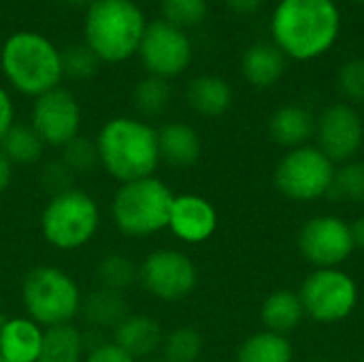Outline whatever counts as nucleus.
<instances>
[{
  "instance_id": "25",
  "label": "nucleus",
  "mask_w": 364,
  "mask_h": 362,
  "mask_svg": "<svg viewBox=\"0 0 364 362\" xmlns=\"http://www.w3.org/2000/svg\"><path fill=\"white\" fill-rule=\"evenodd\" d=\"M292 358L294 350L290 339L271 331L247 337L237 352V362H292Z\"/></svg>"
},
{
  "instance_id": "2",
  "label": "nucleus",
  "mask_w": 364,
  "mask_h": 362,
  "mask_svg": "<svg viewBox=\"0 0 364 362\" xmlns=\"http://www.w3.org/2000/svg\"><path fill=\"white\" fill-rule=\"evenodd\" d=\"M98 162L119 183L151 177L160 164L158 128L139 117H113L102 124L96 139Z\"/></svg>"
},
{
  "instance_id": "39",
  "label": "nucleus",
  "mask_w": 364,
  "mask_h": 362,
  "mask_svg": "<svg viewBox=\"0 0 364 362\" xmlns=\"http://www.w3.org/2000/svg\"><path fill=\"white\" fill-rule=\"evenodd\" d=\"M352 237H354V245L356 247H364V218L356 220L352 224Z\"/></svg>"
},
{
  "instance_id": "32",
  "label": "nucleus",
  "mask_w": 364,
  "mask_h": 362,
  "mask_svg": "<svg viewBox=\"0 0 364 362\" xmlns=\"http://www.w3.org/2000/svg\"><path fill=\"white\" fill-rule=\"evenodd\" d=\"M339 198L352 201V203H363L364 201V162L363 160H350L343 162L335 171V181L333 190Z\"/></svg>"
},
{
  "instance_id": "43",
  "label": "nucleus",
  "mask_w": 364,
  "mask_h": 362,
  "mask_svg": "<svg viewBox=\"0 0 364 362\" xmlns=\"http://www.w3.org/2000/svg\"><path fill=\"white\" fill-rule=\"evenodd\" d=\"M360 362H364V358H363V361H360Z\"/></svg>"
},
{
  "instance_id": "22",
  "label": "nucleus",
  "mask_w": 364,
  "mask_h": 362,
  "mask_svg": "<svg viewBox=\"0 0 364 362\" xmlns=\"http://www.w3.org/2000/svg\"><path fill=\"white\" fill-rule=\"evenodd\" d=\"M87 354V339L73 322L49 326L43 331L38 362H83Z\"/></svg>"
},
{
  "instance_id": "26",
  "label": "nucleus",
  "mask_w": 364,
  "mask_h": 362,
  "mask_svg": "<svg viewBox=\"0 0 364 362\" xmlns=\"http://www.w3.org/2000/svg\"><path fill=\"white\" fill-rule=\"evenodd\" d=\"M0 149L13 166H30L41 160L45 143L30 124H13L0 141Z\"/></svg>"
},
{
  "instance_id": "11",
  "label": "nucleus",
  "mask_w": 364,
  "mask_h": 362,
  "mask_svg": "<svg viewBox=\"0 0 364 362\" xmlns=\"http://www.w3.org/2000/svg\"><path fill=\"white\" fill-rule=\"evenodd\" d=\"M145 70L154 77L173 79L192 62V43L186 30L158 19L145 26L139 51Z\"/></svg>"
},
{
  "instance_id": "38",
  "label": "nucleus",
  "mask_w": 364,
  "mask_h": 362,
  "mask_svg": "<svg viewBox=\"0 0 364 362\" xmlns=\"http://www.w3.org/2000/svg\"><path fill=\"white\" fill-rule=\"evenodd\" d=\"M13 171H15V166L11 164V160L0 149V194H4L9 190V186L13 181Z\"/></svg>"
},
{
  "instance_id": "12",
  "label": "nucleus",
  "mask_w": 364,
  "mask_h": 362,
  "mask_svg": "<svg viewBox=\"0 0 364 362\" xmlns=\"http://www.w3.org/2000/svg\"><path fill=\"white\" fill-rule=\"evenodd\" d=\"M299 250L318 269H339L356 250L352 224L337 215H318L299 230Z\"/></svg>"
},
{
  "instance_id": "34",
  "label": "nucleus",
  "mask_w": 364,
  "mask_h": 362,
  "mask_svg": "<svg viewBox=\"0 0 364 362\" xmlns=\"http://www.w3.org/2000/svg\"><path fill=\"white\" fill-rule=\"evenodd\" d=\"M339 90L348 100L364 102V58H352L341 66Z\"/></svg>"
},
{
  "instance_id": "31",
  "label": "nucleus",
  "mask_w": 364,
  "mask_h": 362,
  "mask_svg": "<svg viewBox=\"0 0 364 362\" xmlns=\"http://www.w3.org/2000/svg\"><path fill=\"white\" fill-rule=\"evenodd\" d=\"M60 162L73 173V175H83V173H92L96 166H100L98 162V149L96 143L83 134L75 137L68 145L62 147V156Z\"/></svg>"
},
{
  "instance_id": "4",
  "label": "nucleus",
  "mask_w": 364,
  "mask_h": 362,
  "mask_svg": "<svg viewBox=\"0 0 364 362\" xmlns=\"http://www.w3.org/2000/svg\"><path fill=\"white\" fill-rule=\"evenodd\" d=\"M0 66L6 81L23 96L38 98L62 81L60 49L36 32L9 36L0 51Z\"/></svg>"
},
{
  "instance_id": "42",
  "label": "nucleus",
  "mask_w": 364,
  "mask_h": 362,
  "mask_svg": "<svg viewBox=\"0 0 364 362\" xmlns=\"http://www.w3.org/2000/svg\"><path fill=\"white\" fill-rule=\"evenodd\" d=\"M356 2H360V4H364V0H356Z\"/></svg>"
},
{
  "instance_id": "14",
  "label": "nucleus",
  "mask_w": 364,
  "mask_h": 362,
  "mask_svg": "<svg viewBox=\"0 0 364 362\" xmlns=\"http://www.w3.org/2000/svg\"><path fill=\"white\" fill-rule=\"evenodd\" d=\"M318 147L335 162L354 160L364 141L363 117L352 105L337 102L326 107L316 122Z\"/></svg>"
},
{
  "instance_id": "36",
  "label": "nucleus",
  "mask_w": 364,
  "mask_h": 362,
  "mask_svg": "<svg viewBox=\"0 0 364 362\" xmlns=\"http://www.w3.org/2000/svg\"><path fill=\"white\" fill-rule=\"evenodd\" d=\"M15 124V109H13V100L9 96V92L0 85V141L4 139V134L9 132V128Z\"/></svg>"
},
{
  "instance_id": "21",
  "label": "nucleus",
  "mask_w": 364,
  "mask_h": 362,
  "mask_svg": "<svg viewBox=\"0 0 364 362\" xmlns=\"http://www.w3.org/2000/svg\"><path fill=\"white\" fill-rule=\"evenodd\" d=\"M188 105L205 117H220L232 105V87L218 75H198L188 83Z\"/></svg>"
},
{
  "instance_id": "23",
  "label": "nucleus",
  "mask_w": 364,
  "mask_h": 362,
  "mask_svg": "<svg viewBox=\"0 0 364 362\" xmlns=\"http://www.w3.org/2000/svg\"><path fill=\"white\" fill-rule=\"evenodd\" d=\"M128 314L130 312L124 292L107 290L100 286H96L90 294L83 297L81 312H79V316H83V320L90 326L109 329V331H113Z\"/></svg>"
},
{
  "instance_id": "17",
  "label": "nucleus",
  "mask_w": 364,
  "mask_h": 362,
  "mask_svg": "<svg viewBox=\"0 0 364 362\" xmlns=\"http://www.w3.org/2000/svg\"><path fill=\"white\" fill-rule=\"evenodd\" d=\"M43 326L28 316H15L0 322V361L38 362Z\"/></svg>"
},
{
  "instance_id": "44",
  "label": "nucleus",
  "mask_w": 364,
  "mask_h": 362,
  "mask_svg": "<svg viewBox=\"0 0 364 362\" xmlns=\"http://www.w3.org/2000/svg\"><path fill=\"white\" fill-rule=\"evenodd\" d=\"M0 362H2V361H0Z\"/></svg>"
},
{
  "instance_id": "40",
  "label": "nucleus",
  "mask_w": 364,
  "mask_h": 362,
  "mask_svg": "<svg viewBox=\"0 0 364 362\" xmlns=\"http://www.w3.org/2000/svg\"><path fill=\"white\" fill-rule=\"evenodd\" d=\"M58 2H62L64 6H75L77 9V6H85V4L90 6L94 0H58Z\"/></svg>"
},
{
  "instance_id": "41",
  "label": "nucleus",
  "mask_w": 364,
  "mask_h": 362,
  "mask_svg": "<svg viewBox=\"0 0 364 362\" xmlns=\"http://www.w3.org/2000/svg\"><path fill=\"white\" fill-rule=\"evenodd\" d=\"M143 362H168V361H164L162 356H154V358H147V361H143Z\"/></svg>"
},
{
  "instance_id": "15",
  "label": "nucleus",
  "mask_w": 364,
  "mask_h": 362,
  "mask_svg": "<svg viewBox=\"0 0 364 362\" xmlns=\"http://www.w3.org/2000/svg\"><path fill=\"white\" fill-rule=\"evenodd\" d=\"M218 228L215 207L198 194H179L173 201L168 230L183 243H205Z\"/></svg>"
},
{
  "instance_id": "3",
  "label": "nucleus",
  "mask_w": 364,
  "mask_h": 362,
  "mask_svg": "<svg viewBox=\"0 0 364 362\" xmlns=\"http://www.w3.org/2000/svg\"><path fill=\"white\" fill-rule=\"evenodd\" d=\"M145 17L132 0H94L85 11V45L100 62H124L139 51Z\"/></svg>"
},
{
  "instance_id": "29",
  "label": "nucleus",
  "mask_w": 364,
  "mask_h": 362,
  "mask_svg": "<svg viewBox=\"0 0 364 362\" xmlns=\"http://www.w3.org/2000/svg\"><path fill=\"white\" fill-rule=\"evenodd\" d=\"M162 358L168 362H198L205 339L194 326H177L162 339Z\"/></svg>"
},
{
  "instance_id": "30",
  "label": "nucleus",
  "mask_w": 364,
  "mask_h": 362,
  "mask_svg": "<svg viewBox=\"0 0 364 362\" xmlns=\"http://www.w3.org/2000/svg\"><path fill=\"white\" fill-rule=\"evenodd\" d=\"M60 62H62V75L73 81L92 79L100 64L96 53L85 43L68 45L64 51H60Z\"/></svg>"
},
{
  "instance_id": "33",
  "label": "nucleus",
  "mask_w": 364,
  "mask_h": 362,
  "mask_svg": "<svg viewBox=\"0 0 364 362\" xmlns=\"http://www.w3.org/2000/svg\"><path fill=\"white\" fill-rule=\"evenodd\" d=\"M160 9L164 21L181 30L188 26H198L207 17V0H160Z\"/></svg>"
},
{
  "instance_id": "9",
  "label": "nucleus",
  "mask_w": 364,
  "mask_h": 362,
  "mask_svg": "<svg viewBox=\"0 0 364 362\" xmlns=\"http://www.w3.org/2000/svg\"><path fill=\"white\" fill-rule=\"evenodd\" d=\"M305 316L320 324L346 320L358 303L356 282L341 269H316L299 290Z\"/></svg>"
},
{
  "instance_id": "19",
  "label": "nucleus",
  "mask_w": 364,
  "mask_h": 362,
  "mask_svg": "<svg viewBox=\"0 0 364 362\" xmlns=\"http://www.w3.org/2000/svg\"><path fill=\"white\" fill-rule=\"evenodd\" d=\"M316 132L314 115L301 105H284L273 111L269 117V134L271 139L288 149H296L307 145V141Z\"/></svg>"
},
{
  "instance_id": "7",
  "label": "nucleus",
  "mask_w": 364,
  "mask_h": 362,
  "mask_svg": "<svg viewBox=\"0 0 364 362\" xmlns=\"http://www.w3.org/2000/svg\"><path fill=\"white\" fill-rule=\"evenodd\" d=\"M83 303L79 284L60 267L38 265L21 280V305L26 316L38 326L49 329L73 322Z\"/></svg>"
},
{
  "instance_id": "28",
  "label": "nucleus",
  "mask_w": 364,
  "mask_h": 362,
  "mask_svg": "<svg viewBox=\"0 0 364 362\" xmlns=\"http://www.w3.org/2000/svg\"><path fill=\"white\" fill-rule=\"evenodd\" d=\"M173 98V87L168 79L147 75L132 90V105L145 117H156L166 111Z\"/></svg>"
},
{
  "instance_id": "37",
  "label": "nucleus",
  "mask_w": 364,
  "mask_h": 362,
  "mask_svg": "<svg viewBox=\"0 0 364 362\" xmlns=\"http://www.w3.org/2000/svg\"><path fill=\"white\" fill-rule=\"evenodd\" d=\"M224 2L237 15H254L262 9L267 0H224Z\"/></svg>"
},
{
  "instance_id": "20",
  "label": "nucleus",
  "mask_w": 364,
  "mask_h": 362,
  "mask_svg": "<svg viewBox=\"0 0 364 362\" xmlns=\"http://www.w3.org/2000/svg\"><path fill=\"white\" fill-rule=\"evenodd\" d=\"M286 60L273 43H254L241 55V73L254 87H271L284 77Z\"/></svg>"
},
{
  "instance_id": "6",
  "label": "nucleus",
  "mask_w": 364,
  "mask_h": 362,
  "mask_svg": "<svg viewBox=\"0 0 364 362\" xmlns=\"http://www.w3.org/2000/svg\"><path fill=\"white\" fill-rule=\"evenodd\" d=\"M100 205L81 188H66L49 196L41 211V235L60 252L85 247L100 228Z\"/></svg>"
},
{
  "instance_id": "8",
  "label": "nucleus",
  "mask_w": 364,
  "mask_h": 362,
  "mask_svg": "<svg viewBox=\"0 0 364 362\" xmlns=\"http://www.w3.org/2000/svg\"><path fill=\"white\" fill-rule=\"evenodd\" d=\"M335 171V162L318 145H303L282 156L275 169V186L286 198L309 203L333 190Z\"/></svg>"
},
{
  "instance_id": "35",
  "label": "nucleus",
  "mask_w": 364,
  "mask_h": 362,
  "mask_svg": "<svg viewBox=\"0 0 364 362\" xmlns=\"http://www.w3.org/2000/svg\"><path fill=\"white\" fill-rule=\"evenodd\" d=\"M83 362H136L130 358L124 350H119L113 341H100L92 346L85 354Z\"/></svg>"
},
{
  "instance_id": "1",
  "label": "nucleus",
  "mask_w": 364,
  "mask_h": 362,
  "mask_svg": "<svg viewBox=\"0 0 364 362\" xmlns=\"http://www.w3.org/2000/svg\"><path fill=\"white\" fill-rule=\"evenodd\" d=\"M339 30L341 13L335 0H282L271 17L273 45L299 62L331 51Z\"/></svg>"
},
{
  "instance_id": "16",
  "label": "nucleus",
  "mask_w": 364,
  "mask_h": 362,
  "mask_svg": "<svg viewBox=\"0 0 364 362\" xmlns=\"http://www.w3.org/2000/svg\"><path fill=\"white\" fill-rule=\"evenodd\" d=\"M113 344L136 362L154 358L162 348L164 331L160 322L145 314H128L113 331Z\"/></svg>"
},
{
  "instance_id": "27",
  "label": "nucleus",
  "mask_w": 364,
  "mask_h": 362,
  "mask_svg": "<svg viewBox=\"0 0 364 362\" xmlns=\"http://www.w3.org/2000/svg\"><path fill=\"white\" fill-rule=\"evenodd\" d=\"M94 277L100 288L126 292L134 284H139V262H134L126 254L113 252L98 260L94 269Z\"/></svg>"
},
{
  "instance_id": "18",
  "label": "nucleus",
  "mask_w": 364,
  "mask_h": 362,
  "mask_svg": "<svg viewBox=\"0 0 364 362\" xmlns=\"http://www.w3.org/2000/svg\"><path fill=\"white\" fill-rule=\"evenodd\" d=\"M160 162L175 169H188L198 162L203 154V141L198 132L186 122H168L158 128Z\"/></svg>"
},
{
  "instance_id": "5",
  "label": "nucleus",
  "mask_w": 364,
  "mask_h": 362,
  "mask_svg": "<svg viewBox=\"0 0 364 362\" xmlns=\"http://www.w3.org/2000/svg\"><path fill=\"white\" fill-rule=\"evenodd\" d=\"M175 194L156 175L119 183L109 211L115 228L130 239H147L168 228Z\"/></svg>"
},
{
  "instance_id": "13",
  "label": "nucleus",
  "mask_w": 364,
  "mask_h": 362,
  "mask_svg": "<svg viewBox=\"0 0 364 362\" xmlns=\"http://www.w3.org/2000/svg\"><path fill=\"white\" fill-rule=\"evenodd\" d=\"M30 126L41 137L45 147L62 149L75 137H79L81 107L68 90L58 85L34 98L30 111Z\"/></svg>"
},
{
  "instance_id": "10",
  "label": "nucleus",
  "mask_w": 364,
  "mask_h": 362,
  "mask_svg": "<svg viewBox=\"0 0 364 362\" xmlns=\"http://www.w3.org/2000/svg\"><path fill=\"white\" fill-rule=\"evenodd\" d=\"M198 282L192 258L173 247H162L145 256L139 265V284L158 301L177 303L188 299Z\"/></svg>"
},
{
  "instance_id": "24",
  "label": "nucleus",
  "mask_w": 364,
  "mask_h": 362,
  "mask_svg": "<svg viewBox=\"0 0 364 362\" xmlns=\"http://www.w3.org/2000/svg\"><path fill=\"white\" fill-rule=\"evenodd\" d=\"M260 318H262L264 331L279 333V335L288 337V333H292L305 318V309H303L299 292L275 290L262 303Z\"/></svg>"
}]
</instances>
